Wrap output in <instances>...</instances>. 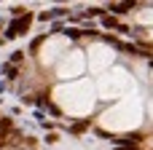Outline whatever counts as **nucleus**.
I'll list each match as a JSON object with an SVG mask.
<instances>
[{
	"instance_id": "1",
	"label": "nucleus",
	"mask_w": 153,
	"mask_h": 150,
	"mask_svg": "<svg viewBox=\"0 0 153 150\" xmlns=\"http://www.w3.org/2000/svg\"><path fill=\"white\" fill-rule=\"evenodd\" d=\"M30 21H32V16H30L27 11H24V13H19V16H16V21H13V24H11L8 30H5V38H8V40H13V38H19L22 32H27V27H30Z\"/></svg>"
}]
</instances>
